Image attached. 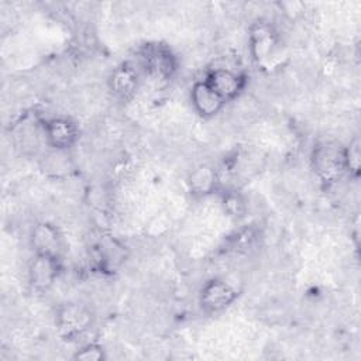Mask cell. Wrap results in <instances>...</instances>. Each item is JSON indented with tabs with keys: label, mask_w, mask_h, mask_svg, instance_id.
<instances>
[{
	"label": "cell",
	"mask_w": 361,
	"mask_h": 361,
	"mask_svg": "<svg viewBox=\"0 0 361 361\" xmlns=\"http://www.w3.org/2000/svg\"><path fill=\"white\" fill-rule=\"evenodd\" d=\"M237 298V290L223 279L206 282L200 292V306L207 313H219L227 309Z\"/></svg>",
	"instance_id": "7a4b0ae2"
},
{
	"label": "cell",
	"mask_w": 361,
	"mask_h": 361,
	"mask_svg": "<svg viewBox=\"0 0 361 361\" xmlns=\"http://www.w3.org/2000/svg\"><path fill=\"white\" fill-rule=\"evenodd\" d=\"M248 42L254 61L258 63L265 62L272 55L276 45V34L268 23L258 21L250 30Z\"/></svg>",
	"instance_id": "52a82bcc"
},
{
	"label": "cell",
	"mask_w": 361,
	"mask_h": 361,
	"mask_svg": "<svg viewBox=\"0 0 361 361\" xmlns=\"http://www.w3.org/2000/svg\"><path fill=\"white\" fill-rule=\"evenodd\" d=\"M360 142L358 140H354L348 147L344 148V164L345 171H348L353 175H358L360 172Z\"/></svg>",
	"instance_id": "4fadbf2b"
},
{
	"label": "cell",
	"mask_w": 361,
	"mask_h": 361,
	"mask_svg": "<svg viewBox=\"0 0 361 361\" xmlns=\"http://www.w3.org/2000/svg\"><path fill=\"white\" fill-rule=\"evenodd\" d=\"M73 358L79 360V361H102L106 358V355H104V350L102 348V345L90 343V344L80 347L75 353Z\"/></svg>",
	"instance_id": "5bb4252c"
},
{
	"label": "cell",
	"mask_w": 361,
	"mask_h": 361,
	"mask_svg": "<svg viewBox=\"0 0 361 361\" xmlns=\"http://www.w3.org/2000/svg\"><path fill=\"white\" fill-rule=\"evenodd\" d=\"M145 66L149 72L159 76H171L175 69L172 54L162 47H151L144 54Z\"/></svg>",
	"instance_id": "30bf717a"
},
{
	"label": "cell",
	"mask_w": 361,
	"mask_h": 361,
	"mask_svg": "<svg viewBox=\"0 0 361 361\" xmlns=\"http://www.w3.org/2000/svg\"><path fill=\"white\" fill-rule=\"evenodd\" d=\"M312 162L317 176L323 182H334L345 172L344 148L331 141L320 142L313 149Z\"/></svg>",
	"instance_id": "6da1fadb"
},
{
	"label": "cell",
	"mask_w": 361,
	"mask_h": 361,
	"mask_svg": "<svg viewBox=\"0 0 361 361\" xmlns=\"http://www.w3.org/2000/svg\"><path fill=\"white\" fill-rule=\"evenodd\" d=\"M190 100L196 113L206 118L216 116L226 104V102L204 80L196 82L192 86Z\"/></svg>",
	"instance_id": "ba28073f"
},
{
	"label": "cell",
	"mask_w": 361,
	"mask_h": 361,
	"mask_svg": "<svg viewBox=\"0 0 361 361\" xmlns=\"http://www.w3.org/2000/svg\"><path fill=\"white\" fill-rule=\"evenodd\" d=\"M224 102L234 100L244 89L245 79L243 75L226 69V68H217L210 71L206 75V79H203Z\"/></svg>",
	"instance_id": "277c9868"
},
{
	"label": "cell",
	"mask_w": 361,
	"mask_h": 361,
	"mask_svg": "<svg viewBox=\"0 0 361 361\" xmlns=\"http://www.w3.org/2000/svg\"><path fill=\"white\" fill-rule=\"evenodd\" d=\"M44 133L48 144L55 149L65 152L75 145L79 133L76 124L66 117H54L45 121Z\"/></svg>",
	"instance_id": "3957f363"
},
{
	"label": "cell",
	"mask_w": 361,
	"mask_h": 361,
	"mask_svg": "<svg viewBox=\"0 0 361 361\" xmlns=\"http://www.w3.org/2000/svg\"><path fill=\"white\" fill-rule=\"evenodd\" d=\"M217 186L216 171L209 165H199L189 176V189L196 196L210 195Z\"/></svg>",
	"instance_id": "8fae6325"
},
{
	"label": "cell",
	"mask_w": 361,
	"mask_h": 361,
	"mask_svg": "<svg viewBox=\"0 0 361 361\" xmlns=\"http://www.w3.org/2000/svg\"><path fill=\"white\" fill-rule=\"evenodd\" d=\"M59 269V257L35 254L30 264V282L37 290H47L58 278Z\"/></svg>",
	"instance_id": "5b68a950"
},
{
	"label": "cell",
	"mask_w": 361,
	"mask_h": 361,
	"mask_svg": "<svg viewBox=\"0 0 361 361\" xmlns=\"http://www.w3.org/2000/svg\"><path fill=\"white\" fill-rule=\"evenodd\" d=\"M59 331L66 336V337H75L83 331H86L90 326V313L87 312L86 307L76 305V303H69L65 305L56 319Z\"/></svg>",
	"instance_id": "8992f818"
},
{
	"label": "cell",
	"mask_w": 361,
	"mask_h": 361,
	"mask_svg": "<svg viewBox=\"0 0 361 361\" xmlns=\"http://www.w3.org/2000/svg\"><path fill=\"white\" fill-rule=\"evenodd\" d=\"M31 244L35 254H45L59 257L61 252V235L49 223H39L32 228Z\"/></svg>",
	"instance_id": "9c48e42d"
},
{
	"label": "cell",
	"mask_w": 361,
	"mask_h": 361,
	"mask_svg": "<svg viewBox=\"0 0 361 361\" xmlns=\"http://www.w3.org/2000/svg\"><path fill=\"white\" fill-rule=\"evenodd\" d=\"M138 85L137 73L133 68L128 66H120L113 71L110 76V87L113 93H116L120 97H127L134 93Z\"/></svg>",
	"instance_id": "7c38bea8"
}]
</instances>
